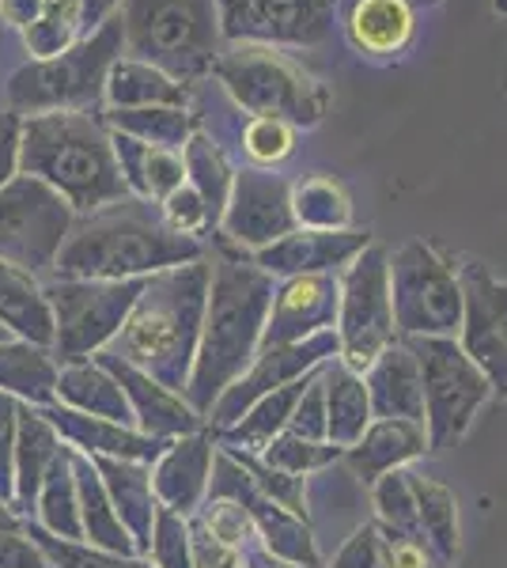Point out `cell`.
Masks as SVG:
<instances>
[{
    "label": "cell",
    "mask_w": 507,
    "mask_h": 568,
    "mask_svg": "<svg viewBox=\"0 0 507 568\" xmlns=\"http://www.w3.org/2000/svg\"><path fill=\"white\" fill-rule=\"evenodd\" d=\"M212 270L201 262L179 265V270L160 273L144 284L133 311L118 329V345L125 364L144 368L160 387H182L193 345L201 334V315H205V288Z\"/></svg>",
    "instance_id": "6da1fadb"
},
{
    "label": "cell",
    "mask_w": 507,
    "mask_h": 568,
    "mask_svg": "<svg viewBox=\"0 0 507 568\" xmlns=\"http://www.w3.org/2000/svg\"><path fill=\"white\" fill-rule=\"evenodd\" d=\"M201 243L174 232L141 201H118L91 213V220L64 243L58 270L88 281H136L141 273L197 262Z\"/></svg>",
    "instance_id": "7a4b0ae2"
},
{
    "label": "cell",
    "mask_w": 507,
    "mask_h": 568,
    "mask_svg": "<svg viewBox=\"0 0 507 568\" xmlns=\"http://www.w3.org/2000/svg\"><path fill=\"white\" fill-rule=\"evenodd\" d=\"M23 168L58 186L80 213H99L107 201L125 197L114 141L80 110L34 118L23 130Z\"/></svg>",
    "instance_id": "3957f363"
},
{
    "label": "cell",
    "mask_w": 507,
    "mask_h": 568,
    "mask_svg": "<svg viewBox=\"0 0 507 568\" xmlns=\"http://www.w3.org/2000/svg\"><path fill=\"white\" fill-rule=\"evenodd\" d=\"M273 284L262 270L232 258H220L212 270V300L205 311V345L197 356V372L190 379L193 402L205 414L212 394L227 390L232 375L251 361L254 342L262 334V318L270 307Z\"/></svg>",
    "instance_id": "277c9868"
},
{
    "label": "cell",
    "mask_w": 507,
    "mask_h": 568,
    "mask_svg": "<svg viewBox=\"0 0 507 568\" xmlns=\"http://www.w3.org/2000/svg\"><path fill=\"white\" fill-rule=\"evenodd\" d=\"M129 53L171 80H197L216 65V0H125Z\"/></svg>",
    "instance_id": "5b68a950"
},
{
    "label": "cell",
    "mask_w": 507,
    "mask_h": 568,
    "mask_svg": "<svg viewBox=\"0 0 507 568\" xmlns=\"http://www.w3.org/2000/svg\"><path fill=\"white\" fill-rule=\"evenodd\" d=\"M212 72L224 80L235 103L257 118H292L300 125H315L326 114V88L270 45H235L232 53H220Z\"/></svg>",
    "instance_id": "8992f818"
},
{
    "label": "cell",
    "mask_w": 507,
    "mask_h": 568,
    "mask_svg": "<svg viewBox=\"0 0 507 568\" xmlns=\"http://www.w3.org/2000/svg\"><path fill=\"white\" fill-rule=\"evenodd\" d=\"M122 20H107L88 42L72 45L69 53L23 69L12 80V103L20 106H91L103 95V77L114 65V53L122 45Z\"/></svg>",
    "instance_id": "52a82bcc"
},
{
    "label": "cell",
    "mask_w": 507,
    "mask_h": 568,
    "mask_svg": "<svg viewBox=\"0 0 507 568\" xmlns=\"http://www.w3.org/2000/svg\"><path fill=\"white\" fill-rule=\"evenodd\" d=\"M413 356L420 364L424 402L432 420V447H444L474 420L477 406L488 398V375L447 337H420L413 342Z\"/></svg>",
    "instance_id": "ba28073f"
},
{
    "label": "cell",
    "mask_w": 507,
    "mask_h": 568,
    "mask_svg": "<svg viewBox=\"0 0 507 568\" xmlns=\"http://www.w3.org/2000/svg\"><path fill=\"white\" fill-rule=\"evenodd\" d=\"M69 205L39 179H16L0 190V258L16 270H45L69 232Z\"/></svg>",
    "instance_id": "9c48e42d"
},
{
    "label": "cell",
    "mask_w": 507,
    "mask_h": 568,
    "mask_svg": "<svg viewBox=\"0 0 507 568\" xmlns=\"http://www.w3.org/2000/svg\"><path fill=\"white\" fill-rule=\"evenodd\" d=\"M394 315L409 334H447L463 315V288L424 243H409L394 258Z\"/></svg>",
    "instance_id": "30bf717a"
},
{
    "label": "cell",
    "mask_w": 507,
    "mask_h": 568,
    "mask_svg": "<svg viewBox=\"0 0 507 568\" xmlns=\"http://www.w3.org/2000/svg\"><path fill=\"white\" fill-rule=\"evenodd\" d=\"M149 281H88V284H61L53 288L58 304V349L64 361H77L110 337L133 311L136 296Z\"/></svg>",
    "instance_id": "8fae6325"
},
{
    "label": "cell",
    "mask_w": 507,
    "mask_h": 568,
    "mask_svg": "<svg viewBox=\"0 0 507 568\" xmlns=\"http://www.w3.org/2000/svg\"><path fill=\"white\" fill-rule=\"evenodd\" d=\"M220 34L254 45H318L334 31L337 0H216Z\"/></svg>",
    "instance_id": "7c38bea8"
},
{
    "label": "cell",
    "mask_w": 507,
    "mask_h": 568,
    "mask_svg": "<svg viewBox=\"0 0 507 568\" xmlns=\"http://www.w3.org/2000/svg\"><path fill=\"white\" fill-rule=\"evenodd\" d=\"M345 368L375 364L394 337L391 265L383 251H367L345 277Z\"/></svg>",
    "instance_id": "4fadbf2b"
},
{
    "label": "cell",
    "mask_w": 507,
    "mask_h": 568,
    "mask_svg": "<svg viewBox=\"0 0 507 568\" xmlns=\"http://www.w3.org/2000/svg\"><path fill=\"white\" fill-rule=\"evenodd\" d=\"M466 300V356L477 364L488 383L507 390V284L488 277L477 262L463 270Z\"/></svg>",
    "instance_id": "5bb4252c"
},
{
    "label": "cell",
    "mask_w": 507,
    "mask_h": 568,
    "mask_svg": "<svg viewBox=\"0 0 507 568\" xmlns=\"http://www.w3.org/2000/svg\"><path fill=\"white\" fill-rule=\"evenodd\" d=\"M292 197L281 179L265 171H243L235 179V197L227 205V232L246 246L276 243L292 235Z\"/></svg>",
    "instance_id": "9a60e30c"
},
{
    "label": "cell",
    "mask_w": 507,
    "mask_h": 568,
    "mask_svg": "<svg viewBox=\"0 0 507 568\" xmlns=\"http://www.w3.org/2000/svg\"><path fill=\"white\" fill-rule=\"evenodd\" d=\"M334 349H337V337L334 334H315V337H303V342L273 345V349H265V356L257 361V368L246 375V379H239L235 387L224 390V398H220V406H216V420H220V425L235 420L239 406H251L254 398L270 394V387H281V383H296V375L303 368L318 364L322 356L334 353Z\"/></svg>",
    "instance_id": "2e32d148"
},
{
    "label": "cell",
    "mask_w": 507,
    "mask_h": 568,
    "mask_svg": "<svg viewBox=\"0 0 507 568\" xmlns=\"http://www.w3.org/2000/svg\"><path fill=\"white\" fill-rule=\"evenodd\" d=\"M337 311V284L329 277H296L276 296L270 326H265V349L292 345L315 337Z\"/></svg>",
    "instance_id": "e0dca14e"
},
{
    "label": "cell",
    "mask_w": 507,
    "mask_h": 568,
    "mask_svg": "<svg viewBox=\"0 0 507 568\" xmlns=\"http://www.w3.org/2000/svg\"><path fill=\"white\" fill-rule=\"evenodd\" d=\"M348 42L367 58H398L413 39L409 0H353L348 12Z\"/></svg>",
    "instance_id": "ac0fdd59"
},
{
    "label": "cell",
    "mask_w": 507,
    "mask_h": 568,
    "mask_svg": "<svg viewBox=\"0 0 507 568\" xmlns=\"http://www.w3.org/2000/svg\"><path fill=\"white\" fill-rule=\"evenodd\" d=\"M367 246V235L359 232H307V235H284L273 246L257 254V265L270 273H315L326 265L348 262L356 251Z\"/></svg>",
    "instance_id": "d6986e66"
},
{
    "label": "cell",
    "mask_w": 507,
    "mask_h": 568,
    "mask_svg": "<svg viewBox=\"0 0 507 568\" xmlns=\"http://www.w3.org/2000/svg\"><path fill=\"white\" fill-rule=\"evenodd\" d=\"M367 394L375 398V409L383 417H402V420H420L424 417V383H420V364L409 349H383L375 356L372 368V387Z\"/></svg>",
    "instance_id": "ffe728a7"
},
{
    "label": "cell",
    "mask_w": 507,
    "mask_h": 568,
    "mask_svg": "<svg viewBox=\"0 0 507 568\" xmlns=\"http://www.w3.org/2000/svg\"><path fill=\"white\" fill-rule=\"evenodd\" d=\"M114 155H118V168H122V175H125V186H133L136 194L168 201L174 190H182L186 168H182V160L174 152L144 144L129 133H114Z\"/></svg>",
    "instance_id": "44dd1931"
},
{
    "label": "cell",
    "mask_w": 507,
    "mask_h": 568,
    "mask_svg": "<svg viewBox=\"0 0 507 568\" xmlns=\"http://www.w3.org/2000/svg\"><path fill=\"white\" fill-rule=\"evenodd\" d=\"M103 364L114 372V379L122 383L129 398H136V414H141L149 433H190V428H197V417H193L182 402H174L171 390L160 387L152 375H144L141 368H133V364L118 361L114 353H107Z\"/></svg>",
    "instance_id": "7402d4cb"
},
{
    "label": "cell",
    "mask_w": 507,
    "mask_h": 568,
    "mask_svg": "<svg viewBox=\"0 0 507 568\" xmlns=\"http://www.w3.org/2000/svg\"><path fill=\"white\" fill-rule=\"evenodd\" d=\"M424 452V433L417 428V420H402V417H386L383 425H375L367 436H359L353 444V466L356 474H364V481H375L379 474L394 470L398 463L413 459Z\"/></svg>",
    "instance_id": "603a6c76"
},
{
    "label": "cell",
    "mask_w": 507,
    "mask_h": 568,
    "mask_svg": "<svg viewBox=\"0 0 507 568\" xmlns=\"http://www.w3.org/2000/svg\"><path fill=\"white\" fill-rule=\"evenodd\" d=\"M326 436L334 444L353 447L367 428V414H372V394H367L364 379L353 368H329L326 379Z\"/></svg>",
    "instance_id": "cb8c5ba5"
},
{
    "label": "cell",
    "mask_w": 507,
    "mask_h": 568,
    "mask_svg": "<svg viewBox=\"0 0 507 568\" xmlns=\"http://www.w3.org/2000/svg\"><path fill=\"white\" fill-rule=\"evenodd\" d=\"M107 95L114 99L118 110L133 106H182L190 91L171 80L168 72L141 65V61H122V65H110Z\"/></svg>",
    "instance_id": "d4e9b609"
},
{
    "label": "cell",
    "mask_w": 507,
    "mask_h": 568,
    "mask_svg": "<svg viewBox=\"0 0 507 568\" xmlns=\"http://www.w3.org/2000/svg\"><path fill=\"white\" fill-rule=\"evenodd\" d=\"M209 444L205 439H182L174 444V452L163 459L160 474H155V489L168 500L171 511H186L193 508V500L201 497V485H205L209 474Z\"/></svg>",
    "instance_id": "484cf974"
},
{
    "label": "cell",
    "mask_w": 507,
    "mask_h": 568,
    "mask_svg": "<svg viewBox=\"0 0 507 568\" xmlns=\"http://www.w3.org/2000/svg\"><path fill=\"white\" fill-rule=\"evenodd\" d=\"M58 425L77 439L84 452H99V455L110 452V455H122L125 463L155 459V455H160V439L129 433V428H122L118 420L88 417V414H58Z\"/></svg>",
    "instance_id": "4316f807"
},
{
    "label": "cell",
    "mask_w": 507,
    "mask_h": 568,
    "mask_svg": "<svg viewBox=\"0 0 507 568\" xmlns=\"http://www.w3.org/2000/svg\"><path fill=\"white\" fill-rule=\"evenodd\" d=\"M0 318L12 329H20V334L34 337V342H50L53 337V318L42 292L16 265L4 262H0Z\"/></svg>",
    "instance_id": "83f0119b"
},
{
    "label": "cell",
    "mask_w": 507,
    "mask_h": 568,
    "mask_svg": "<svg viewBox=\"0 0 507 568\" xmlns=\"http://www.w3.org/2000/svg\"><path fill=\"white\" fill-rule=\"evenodd\" d=\"M99 470L107 474L110 489H114V500L122 504V524L133 527L136 535V546L149 549L152 546V489H149V478L136 470L133 463H107L99 459Z\"/></svg>",
    "instance_id": "f1b7e54d"
},
{
    "label": "cell",
    "mask_w": 507,
    "mask_h": 568,
    "mask_svg": "<svg viewBox=\"0 0 507 568\" xmlns=\"http://www.w3.org/2000/svg\"><path fill=\"white\" fill-rule=\"evenodd\" d=\"M77 489H80V504H84V527H88L91 542L110 549V554H133L125 524L110 511L103 481H99V474L80 459H77Z\"/></svg>",
    "instance_id": "f546056e"
},
{
    "label": "cell",
    "mask_w": 507,
    "mask_h": 568,
    "mask_svg": "<svg viewBox=\"0 0 507 568\" xmlns=\"http://www.w3.org/2000/svg\"><path fill=\"white\" fill-rule=\"evenodd\" d=\"M110 122L118 125V133H129L155 149H182L190 133V118L182 106H133V110H114Z\"/></svg>",
    "instance_id": "4dcf8cb0"
},
{
    "label": "cell",
    "mask_w": 507,
    "mask_h": 568,
    "mask_svg": "<svg viewBox=\"0 0 507 568\" xmlns=\"http://www.w3.org/2000/svg\"><path fill=\"white\" fill-rule=\"evenodd\" d=\"M292 216L300 224H307L311 232H337V227L348 224L353 209H348V197L341 194V186L334 179H303L292 194Z\"/></svg>",
    "instance_id": "1f68e13d"
},
{
    "label": "cell",
    "mask_w": 507,
    "mask_h": 568,
    "mask_svg": "<svg viewBox=\"0 0 507 568\" xmlns=\"http://www.w3.org/2000/svg\"><path fill=\"white\" fill-rule=\"evenodd\" d=\"M413 489V500H417V519L420 530H428L432 542L444 557L458 554V527H455V497L436 481H424L417 474H405Z\"/></svg>",
    "instance_id": "d6a6232c"
},
{
    "label": "cell",
    "mask_w": 507,
    "mask_h": 568,
    "mask_svg": "<svg viewBox=\"0 0 507 568\" xmlns=\"http://www.w3.org/2000/svg\"><path fill=\"white\" fill-rule=\"evenodd\" d=\"M61 390L69 394L72 402H77L80 409H91L95 417H103V420H129V402H125V390L118 387L114 379H107L103 372H95V368H77V372H69L64 375V383H61Z\"/></svg>",
    "instance_id": "836d02e7"
},
{
    "label": "cell",
    "mask_w": 507,
    "mask_h": 568,
    "mask_svg": "<svg viewBox=\"0 0 507 568\" xmlns=\"http://www.w3.org/2000/svg\"><path fill=\"white\" fill-rule=\"evenodd\" d=\"M307 383L311 379L284 383V387L276 390V394H265V398L254 406V414L246 417L243 425H239L235 433H232V439H246V444H270V439L292 420V414H296V402L303 398Z\"/></svg>",
    "instance_id": "e575fe53"
},
{
    "label": "cell",
    "mask_w": 507,
    "mask_h": 568,
    "mask_svg": "<svg viewBox=\"0 0 507 568\" xmlns=\"http://www.w3.org/2000/svg\"><path fill=\"white\" fill-rule=\"evenodd\" d=\"M186 155H190V171L197 179V194L205 201L209 209V220L224 209V197H227V168H224V155H220L216 144H209L205 136H193L186 144Z\"/></svg>",
    "instance_id": "d590c367"
},
{
    "label": "cell",
    "mask_w": 507,
    "mask_h": 568,
    "mask_svg": "<svg viewBox=\"0 0 507 568\" xmlns=\"http://www.w3.org/2000/svg\"><path fill=\"white\" fill-rule=\"evenodd\" d=\"M45 463H58V444L42 417L23 420V497H31L42 481Z\"/></svg>",
    "instance_id": "8d00e7d4"
},
{
    "label": "cell",
    "mask_w": 507,
    "mask_h": 568,
    "mask_svg": "<svg viewBox=\"0 0 507 568\" xmlns=\"http://www.w3.org/2000/svg\"><path fill=\"white\" fill-rule=\"evenodd\" d=\"M72 474H69V459L58 455L50 474V497H45V524L69 538H80V524H77V508H72Z\"/></svg>",
    "instance_id": "74e56055"
},
{
    "label": "cell",
    "mask_w": 507,
    "mask_h": 568,
    "mask_svg": "<svg viewBox=\"0 0 507 568\" xmlns=\"http://www.w3.org/2000/svg\"><path fill=\"white\" fill-rule=\"evenodd\" d=\"M243 141L257 163H281L292 152V125L284 118H254Z\"/></svg>",
    "instance_id": "f35d334b"
},
{
    "label": "cell",
    "mask_w": 507,
    "mask_h": 568,
    "mask_svg": "<svg viewBox=\"0 0 507 568\" xmlns=\"http://www.w3.org/2000/svg\"><path fill=\"white\" fill-rule=\"evenodd\" d=\"M329 455H337V447H318L315 439L281 436V439H270L265 459L273 466H281V474H303L307 466H322Z\"/></svg>",
    "instance_id": "ab89813d"
},
{
    "label": "cell",
    "mask_w": 507,
    "mask_h": 568,
    "mask_svg": "<svg viewBox=\"0 0 507 568\" xmlns=\"http://www.w3.org/2000/svg\"><path fill=\"white\" fill-rule=\"evenodd\" d=\"M292 433H296L300 439H318L326 436V394H322V379L318 375H311L307 390H303L296 414H292Z\"/></svg>",
    "instance_id": "60d3db41"
},
{
    "label": "cell",
    "mask_w": 507,
    "mask_h": 568,
    "mask_svg": "<svg viewBox=\"0 0 507 568\" xmlns=\"http://www.w3.org/2000/svg\"><path fill=\"white\" fill-rule=\"evenodd\" d=\"M163 220H168L174 232L190 235V232H201V227L209 224V209H205V201H201L197 190L182 186V190H174V194L168 197V205H163Z\"/></svg>",
    "instance_id": "b9f144b4"
},
{
    "label": "cell",
    "mask_w": 507,
    "mask_h": 568,
    "mask_svg": "<svg viewBox=\"0 0 507 568\" xmlns=\"http://www.w3.org/2000/svg\"><path fill=\"white\" fill-rule=\"evenodd\" d=\"M155 561H160V568H190L186 530H182L174 511H160V527H155Z\"/></svg>",
    "instance_id": "7bdbcfd3"
},
{
    "label": "cell",
    "mask_w": 507,
    "mask_h": 568,
    "mask_svg": "<svg viewBox=\"0 0 507 568\" xmlns=\"http://www.w3.org/2000/svg\"><path fill=\"white\" fill-rule=\"evenodd\" d=\"M334 568H386V557H383V538L375 527H364L359 535L341 549L337 565Z\"/></svg>",
    "instance_id": "ee69618b"
},
{
    "label": "cell",
    "mask_w": 507,
    "mask_h": 568,
    "mask_svg": "<svg viewBox=\"0 0 507 568\" xmlns=\"http://www.w3.org/2000/svg\"><path fill=\"white\" fill-rule=\"evenodd\" d=\"M45 554L58 557L61 568H149V565H133V561H118L110 554H91V549H77V546H58L53 538H42Z\"/></svg>",
    "instance_id": "f6af8a7d"
},
{
    "label": "cell",
    "mask_w": 507,
    "mask_h": 568,
    "mask_svg": "<svg viewBox=\"0 0 507 568\" xmlns=\"http://www.w3.org/2000/svg\"><path fill=\"white\" fill-rule=\"evenodd\" d=\"M383 557L386 568H432L428 554H424L420 538H405V535H391L383 542Z\"/></svg>",
    "instance_id": "bcb514c9"
},
{
    "label": "cell",
    "mask_w": 507,
    "mask_h": 568,
    "mask_svg": "<svg viewBox=\"0 0 507 568\" xmlns=\"http://www.w3.org/2000/svg\"><path fill=\"white\" fill-rule=\"evenodd\" d=\"M0 568H42V561L23 538L0 535Z\"/></svg>",
    "instance_id": "7dc6e473"
},
{
    "label": "cell",
    "mask_w": 507,
    "mask_h": 568,
    "mask_svg": "<svg viewBox=\"0 0 507 568\" xmlns=\"http://www.w3.org/2000/svg\"><path fill=\"white\" fill-rule=\"evenodd\" d=\"M16 118H0V182L8 179V171H12V160H16Z\"/></svg>",
    "instance_id": "c3c4849f"
},
{
    "label": "cell",
    "mask_w": 507,
    "mask_h": 568,
    "mask_svg": "<svg viewBox=\"0 0 507 568\" xmlns=\"http://www.w3.org/2000/svg\"><path fill=\"white\" fill-rule=\"evenodd\" d=\"M45 8V0H4V16L12 23H34V16H39Z\"/></svg>",
    "instance_id": "681fc988"
},
{
    "label": "cell",
    "mask_w": 507,
    "mask_h": 568,
    "mask_svg": "<svg viewBox=\"0 0 507 568\" xmlns=\"http://www.w3.org/2000/svg\"><path fill=\"white\" fill-rule=\"evenodd\" d=\"M114 4L118 0H80V16H84V23H99V20H107Z\"/></svg>",
    "instance_id": "f907efd6"
},
{
    "label": "cell",
    "mask_w": 507,
    "mask_h": 568,
    "mask_svg": "<svg viewBox=\"0 0 507 568\" xmlns=\"http://www.w3.org/2000/svg\"><path fill=\"white\" fill-rule=\"evenodd\" d=\"M409 4H436V0H409Z\"/></svg>",
    "instance_id": "816d5d0a"
},
{
    "label": "cell",
    "mask_w": 507,
    "mask_h": 568,
    "mask_svg": "<svg viewBox=\"0 0 507 568\" xmlns=\"http://www.w3.org/2000/svg\"><path fill=\"white\" fill-rule=\"evenodd\" d=\"M0 334H4V329H0Z\"/></svg>",
    "instance_id": "f5cc1de1"
}]
</instances>
